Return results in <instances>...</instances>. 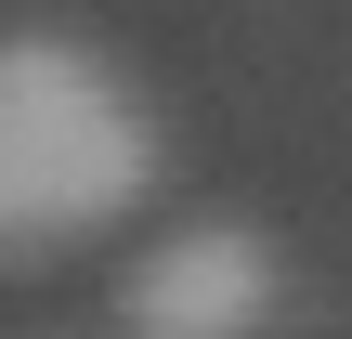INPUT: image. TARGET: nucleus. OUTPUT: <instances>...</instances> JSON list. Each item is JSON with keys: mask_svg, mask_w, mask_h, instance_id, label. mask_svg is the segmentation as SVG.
Instances as JSON below:
<instances>
[{"mask_svg": "<svg viewBox=\"0 0 352 339\" xmlns=\"http://www.w3.org/2000/svg\"><path fill=\"white\" fill-rule=\"evenodd\" d=\"M274 314H287V261L248 222H183L118 274L131 339H274Z\"/></svg>", "mask_w": 352, "mask_h": 339, "instance_id": "2", "label": "nucleus"}, {"mask_svg": "<svg viewBox=\"0 0 352 339\" xmlns=\"http://www.w3.org/2000/svg\"><path fill=\"white\" fill-rule=\"evenodd\" d=\"M144 196H157V118L131 105V78L52 26L0 39V261L104 235Z\"/></svg>", "mask_w": 352, "mask_h": 339, "instance_id": "1", "label": "nucleus"}]
</instances>
